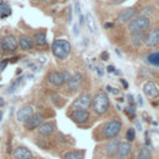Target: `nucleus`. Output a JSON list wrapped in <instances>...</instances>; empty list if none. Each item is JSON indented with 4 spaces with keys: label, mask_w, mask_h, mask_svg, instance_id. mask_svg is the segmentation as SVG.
Returning a JSON list of instances; mask_svg holds the SVG:
<instances>
[{
    "label": "nucleus",
    "mask_w": 159,
    "mask_h": 159,
    "mask_svg": "<svg viewBox=\"0 0 159 159\" xmlns=\"http://www.w3.org/2000/svg\"><path fill=\"white\" fill-rule=\"evenodd\" d=\"M150 24H152V21L149 19V16L137 15L128 22L127 27L130 34L132 32H145L147 30L150 29Z\"/></svg>",
    "instance_id": "nucleus-4"
},
{
    "label": "nucleus",
    "mask_w": 159,
    "mask_h": 159,
    "mask_svg": "<svg viewBox=\"0 0 159 159\" xmlns=\"http://www.w3.org/2000/svg\"><path fill=\"white\" fill-rule=\"evenodd\" d=\"M67 22L68 24L72 22V7L71 6H68V9H67Z\"/></svg>",
    "instance_id": "nucleus-34"
},
{
    "label": "nucleus",
    "mask_w": 159,
    "mask_h": 159,
    "mask_svg": "<svg viewBox=\"0 0 159 159\" xmlns=\"http://www.w3.org/2000/svg\"><path fill=\"white\" fill-rule=\"evenodd\" d=\"M68 118L77 125H83L91 119L89 111L86 109H72L68 112Z\"/></svg>",
    "instance_id": "nucleus-7"
},
{
    "label": "nucleus",
    "mask_w": 159,
    "mask_h": 159,
    "mask_svg": "<svg viewBox=\"0 0 159 159\" xmlns=\"http://www.w3.org/2000/svg\"><path fill=\"white\" fill-rule=\"evenodd\" d=\"M101 57H102V60L107 61V60L109 58V55H108V52H107V51H104V52H102V53H101Z\"/></svg>",
    "instance_id": "nucleus-36"
},
{
    "label": "nucleus",
    "mask_w": 159,
    "mask_h": 159,
    "mask_svg": "<svg viewBox=\"0 0 159 159\" xmlns=\"http://www.w3.org/2000/svg\"><path fill=\"white\" fill-rule=\"evenodd\" d=\"M91 104H92V96L87 92L81 93L71 103L70 111H72V109H86V111H88L91 108Z\"/></svg>",
    "instance_id": "nucleus-6"
},
{
    "label": "nucleus",
    "mask_w": 159,
    "mask_h": 159,
    "mask_svg": "<svg viewBox=\"0 0 159 159\" xmlns=\"http://www.w3.org/2000/svg\"><path fill=\"white\" fill-rule=\"evenodd\" d=\"M39 1H41V2H50V1H52V0H39Z\"/></svg>",
    "instance_id": "nucleus-47"
},
{
    "label": "nucleus",
    "mask_w": 159,
    "mask_h": 159,
    "mask_svg": "<svg viewBox=\"0 0 159 159\" xmlns=\"http://www.w3.org/2000/svg\"><path fill=\"white\" fill-rule=\"evenodd\" d=\"M125 139H127L129 143L134 142V139H135V129H134L133 127H130V128L127 129V132H125Z\"/></svg>",
    "instance_id": "nucleus-29"
},
{
    "label": "nucleus",
    "mask_w": 159,
    "mask_h": 159,
    "mask_svg": "<svg viewBox=\"0 0 159 159\" xmlns=\"http://www.w3.org/2000/svg\"><path fill=\"white\" fill-rule=\"evenodd\" d=\"M138 159H152V153H150V149L147 147V145H143L140 149H139V153H138Z\"/></svg>",
    "instance_id": "nucleus-25"
},
{
    "label": "nucleus",
    "mask_w": 159,
    "mask_h": 159,
    "mask_svg": "<svg viewBox=\"0 0 159 159\" xmlns=\"http://www.w3.org/2000/svg\"><path fill=\"white\" fill-rule=\"evenodd\" d=\"M118 102H124V98H118Z\"/></svg>",
    "instance_id": "nucleus-48"
},
{
    "label": "nucleus",
    "mask_w": 159,
    "mask_h": 159,
    "mask_svg": "<svg viewBox=\"0 0 159 159\" xmlns=\"http://www.w3.org/2000/svg\"><path fill=\"white\" fill-rule=\"evenodd\" d=\"M144 45L145 47H149V48L159 46V27H153L145 31Z\"/></svg>",
    "instance_id": "nucleus-8"
},
{
    "label": "nucleus",
    "mask_w": 159,
    "mask_h": 159,
    "mask_svg": "<svg viewBox=\"0 0 159 159\" xmlns=\"http://www.w3.org/2000/svg\"><path fill=\"white\" fill-rule=\"evenodd\" d=\"M135 125H137V129L138 130H142V127H140V123L139 122H135Z\"/></svg>",
    "instance_id": "nucleus-46"
},
{
    "label": "nucleus",
    "mask_w": 159,
    "mask_h": 159,
    "mask_svg": "<svg viewBox=\"0 0 159 159\" xmlns=\"http://www.w3.org/2000/svg\"><path fill=\"white\" fill-rule=\"evenodd\" d=\"M94 70H96V72L98 73V76H102V71H101L99 67H94Z\"/></svg>",
    "instance_id": "nucleus-43"
},
{
    "label": "nucleus",
    "mask_w": 159,
    "mask_h": 159,
    "mask_svg": "<svg viewBox=\"0 0 159 159\" xmlns=\"http://www.w3.org/2000/svg\"><path fill=\"white\" fill-rule=\"evenodd\" d=\"M9 60H10L11 63H15V62H17V61L20 60V57H19V56H14L12 58H9Z\"/></svg>",
    "instance_id": "nucleus-38"
},
{
    "label": "nucleus",
    "mask_w": 159,
    "mask_h": 159,
    "mask_svg": "<svg viewBox=\"0 0 159 159\" xmlns=\"http://www.w3.org/2000/svg\"><path fill=\"white\" fill-rule=\"evenodd\" d=\"M34 113H35V109H34L32 106H29V104L22 106V107L17 111V113H16V119H17L19 122L24 123V122H25L27 118H30Z\"/></svg>",
    "instance_id": "nucleus-16"
},
{
    "label": "nucleus",
    "mask_w": 159,
    "mask_h": 159,
    "mask_svg": "<svg viewBox=\"0 0 159 159\" xmlns=\"http://www.w3.org/2000/svg\"><path fill=\"white\" fill-rule=\"evenodd\" d=\"M137 99H138V104H139V107H143V99H142V96H140V94L137 96Z\"/></svg>",
    "instance_id": "nucleus-39"
},
{
    "label": "nucleus",
    "mask_w": 159,
    "mask_h": 159,
    "mask_svg": "<svg viewBox=\"0 0 159 159\" xmlns=\"http://www.w3.org/2000/svg\"><path fill=\"white\" fill-rule=\"evenodd\" d=\"M130 153H132V144L128 140H120L116 153L117 159H127L130 155Z\"/></svg>",
    "instance_id": "nucleus-12"
},
{
    "label": "nucleus",
    "mask_w": 159,
    "mask_h": 159,
    "mask_svg": "<svg viewBox=\"0 0 159 159\" xmlns=\"http://www.w3.org/2000/svg\"><path fill=\"white\" fill-rule=\"evenodd\" d=\"M9 63H10V60H9V58H2V60H0V72H2V71L7 67Z\"/></svg>",
    "instance_id": "nucleus-31"
},
{
    "label": "nucleus",
    "mask_w": 159,
    "mask_h": 159,
    "mask_svg": "<svg viewBox=\"0 0 159 159\" xmlns=\"http://www.w3.org/2000/svg\"><path fill=\"white\" fill-rule=\"evenodd\" d=\"M138 14V10L134 7V6H130V7H125L123 10L119 11L118 16H117V20L122 24H128L134 16H137Z\"/></svg>",
    "instance_id": "nucleus-10"
},
{
    "label": "nucleus",
    "mask_w": 159,
    "mask_h": 159,
    "mask_svg": "<svg viewBox=\"0 0 159 159\" xmlns=\"http://www.w3.org/2000/svg\"><path fill=\"white\" fill-rule=\"evenodd\" d=\"M17 42H19V47H20L22 51H25V52L31 51V50L34 48V46H35L32 39L29 37L27 35H20V36L17 37Z\"/></svg>",
    "instance_id": "nucleus-19"
},
{
    "label": "nucleus",
    "mask_w": 159,
    "mask_h": 159,
    "mask_svg": "<svg viewBox=\"0 0 159 159\" xmlns=\"http://www.w3.org/2000/svg\"><path fill=\"white\" fill-rule=\"evenodd\" d=\"M86 150L83 149H75V150H68L65 154L61 155L62 159H84Z\"/></svg>",
    "instance_id": "nucleus-21"
},
{
    "label": "nucleus",
    "mask_w": 159,
    "mask_h": 159,
    "mask_svg": "<svg viewBox=\"0 0 159 159\" xmlns=\"http://www.w3.org/2000/svg\"><path fill=\"white\" fill-rule=\"evenodd\" d=\"M45 116L42 113H34L30 118H27L25 122H24V128L26 130H34V129H37V127L45 122Z\"/></svg>",
    "instance_id": "nucleus-9"
},
{
    "label": "nucleus",
    "mask_w": 159,
    "mask_h": 159,
    "mask_svg": "<svg viewBox=\"0 0 159 159\" xmlns=\"http://www.w3.org/2000/svg\"><path fill=\"white\" fill-rule=\"evenodd\" d=\"M75 10H76V14L78 16L82 15V12H81V5H80V1L78 0H75Z\"/></svg>",
    "instance_id": "nucleus-32"
},
{
    "label": "nucleus",
    "mask_w": 159,
    "mask_h": 159,
    "mask_svg": "<svg viewBox=\"0 0 159 159\" xmlns=\"http://www.w3.org/2000/svg\"><path fill=\"white\" fill-rule=\"evenodd\" d=\"M127 98H128L129 103H134V98H133V96H132V94H128V96H127Z\"/></svg>",
    "instance_id": "nucleus-41"
},
{
    "label": "nucleus",
    "mask_w": 159,
    "mask_h": 159,
    "mask_svg": "<svg viewBox=\"0 0 159 159\" xmlns=\"http://www.w3.org/2000/svg\"><path fill=\"white\" fill-rule=\"evenodd\" d=\"M120 83L124 86V88H128V83H127V81H125L124 78H122V80H120Z\"/></svg>",
    "instance_id": "nucleus-40"
},
{
    "label": "nucleus",
    "mask_w": 159,
    "mask_h": 159,
    "mask_svg": "<svg viewBox=\"0 0 159 159\" xmlns=\"http://www.w3.org/2000/svg\"><path fill=\"white\" fill-rule=\"evenodd\" d=\"M147 62L154 67H159V51H154L147 56Z\"/></svg>",
    "instance_id": "nucleus-24"
},
{
    "label": "nucleus",
    "mask_w": 159,
    "mask_h": 159,
    "mask_svg": "<svg viewBox=\"0 0 159 159\" xmlns=\"http://www.w3.org/2000/svg\"><path fill=\"white\" fill-rule=\"evenodd\" d=\"M123 123L119 118H113L111 120L104 122L101 127L97 128L96 140H111L119 135L122 130Z\"/></svg>",
    "instance_id": "nucleus-1"
},
{
    "label": "nucleus",
    "mask_w": 159,
    "mask_h": 159,
    "mask_svg": "<svg viewBox=\"0 0 159 159\" xmlns=\"http://www.w3.org/2000/svg\"><path fill=\"white\" fill-rule=\"evenodd\" d=\"M143 91L144 94L148 96L149 98H158L159 97V87L154 81H147L143 84Z\"/></svg>",
    "instance_id": "nucleus-15"
},
{
    "label": "nucleus",
    "mask_w": 159,
    "mask_h": 159,
    "mask_svg": "<svg viewBox=\"0 0 159 159\" xmlns=\"http://www.w3.org/2000/svg\"><path fill=\"white\" fill-rule=\"evenodd\" d=\"M56 130V124L55 122L50 120V122H43L37 127V133L41 137H50L55 133Z\"/></svg>",
    "instance_id": "nucleus-13"
},
{
    "label": "nucleus",
    "mask_w": 159,
    "mask_h": 159,
    "mask_svg": "<svg viewBox=\"0 0 159 159\" xmlns=\"http://www.w3.org/2000/svg\"><path fill=\"white\" fill-rule=\"evenodd\" d=\"M61 72V76H62V80H63V83H67L70 80H71V77H72V75L67 71V70H63V71H60Z\"/></svg>",
    "instance_id": "nucleus-30"
},
{
    "label": "nucleus",
    "mask_w": 159,
    "mask_h": 159,
    "mask_svg": "<svg viewBox=\"0 0 159 159\" xmlns=\"http://www.w3.org/2000/svg\"><path fill=\"white\" fill-rule=\"evenodd\" d=\"M106 91H107V92H111V93H113L114 96L119 94V91H118L117 88H113V87H111V86H106Z\"/></svg>",
    "instance_id": "nucleus-33"
},
{
    "label": "nucleus",
    "mask_w": 159,
    "mask_h": 159,
    "mask_svg": "<svg viewBox=\"0 0 159 159\" xmlns=\"http://www.w3.org/2000/svg\"><path fill=\"white\" fill-rule=\"evenodd\" d=\"M22 80H24V76H20V77H17L15 81H12V82L10 83L9 88H7V93H12V92L19 87V84L22 82Z\"/></svg>",
    "instance_id": "nucleus-28"
},
{
    "label": "nucleus",
    "mask_w": 159,
    "mask_h": 159,
    "mask_svg": "<svg viewBox=\"0 0 159 159\" xmlns=\"http://www.w3.org/2000/svg\"><path fill=\"white\" fill-rule=\"evenodd\" d=\"M71 50H72L71 43H70V41L66 40V39H56V40L52 42V45H51L52 55H53L57 60H60V61L66 60V58L70 56Z\"/></svg>",
    "instance_id": "nucleus-3"
},
{
    "label": "nucleus",
    "mask_w": 159,
    "mask_h": 159,
    "mask_svg": "<svg viewBox=\"0 0 159 159\" xmlns=\"http://www.w3.org/2000/svg\"><path fill=\"white\" fill-rule=\"evenodd\" d=\"M32 41L34 45L39 46V47H46L47 46V35H46V30L41 29L39 31H36L32 36Z\"/></svg>",
    "instance_id": "nucleus-18"
},
{
    "label": "nucleus",
    "mask_w": 159,
    "mask_h": 159,
    "mask_svg": "<svg viewBox=\"0 0 159 159\" xmlns=\"http://www.w3.org/2000/svg\"><path fill=\"white\" fill-rule=\"evenodd\" d=\"M86 24H87V26H88V29L92 34H98V29H97V25H96L94 16L91 12L86 14Z\"/></svg>",
    "instance_id": "nucleus-23"
},
{
    "label": "nucleus",
    "mask_w": 159,
    "mask_h": 159,
    "mask_svg": "<svg viewBox=\"0 0 159 159\" xmlns=\"http://www.w3.org/2000/svg\"><path fill=\"white\" fill-rule=\"evenodd\" d=\"M82 80H83L82 73H81V72H76L75 75H72L71 80L66 83V84H67V88H68L70 91H76V89L80 87V84H81Z\"/></svg>",
    "instance_id": "nucleus-20"
},
{
    "label": "nucleus",
    "mask_w": 159,
    "mask_h": 159,
    "mask_svg": "<svg viewBox=\"0 0 159 159\" xmlns=\"http://www.w3.org/2000/svg\"><path fill=\"white\" fill-rule=\"evenodd\" d=\"M10 14H11V9H10V6H9L6 2L0 1V17H1V19L7 17Z\"/></svg>",
    "instance_id": "nucleus-26"
},
{
    "label": "nucleus",
    "mask_w": 159,
    "mask_h": 159,
    "mask_svg": "<svg viewBox=\"0 0 159 159\" xmlns=\"http://www.w3.org/2000/svg\"><path fill=\"white\" fill-rule=\"evenodd\" d=\"M47 82L53 86V87H60L63 84V80H62V76H61V72L60 71H56V70H52L47 73V77H46Z\"/></svg>",
    "instance_id": "nucleus-17"
},
{
    "label": "nucleus",
    "mask_w": 159,
    "mask_h": 159,
    "mask_svg": "<svg viewBox=\"0 0 159 159\" xmlns=\"http://www.w3.org/2000/svg\"><path fill=\"white\" fill-rule=\"evenodd\" d=\"M19 48V42L17 37L15 35H6L0 39V52L5 55H12L17 51Z\"/></svg>",
    "instance_id": "nucleus-5"
},
{
    "label": "nucleus",
    "mask_w": 159,
    "mask_h": 159,
    "mask_svg": "<svg viewBox=\"0 0 159 159\" xmlns=\"http://www.w3.org/2000/svg\"><path fill=\"white\" fill-rule=\"evenodd\" d=\"M119 142H120V139L118 137H116V138H113V139H111V140H108L106 143V145L103 147V150H104L106 157L112 158V157L116 155L117 149H118V145H119Z\"/></svg>",
    "instance_id": "nucleus-14"
},
{
    "label": "nucleus",
    "mask_w": 159,
    "mask_h": 159,
    "mask_svg": "<svg viewBox=\"0 0 159 159\" xmlns=\"http://www.w3.org/2000/svg\"><path fill=\"white\" fill-rule=\"evenodd\" d=\"M12 155L15 159H35L34 153L25 145H17L12 149Z\"/></svg>",
    "instance_id": "nucleus-11"
},
{
    "label": "nucleus",
    "mask_w": 159,
    "mask_h": 159,
    "mask_svg": "<svg viewBox=\"0 0 159 159\" xmlns=\"http://www.w3.org/2000/svg\"><path fill=\"white\" fill-rule=\"evenodd\" d=\"M123 111L129 117L130 120H134V118H135V104L134 103H129V106L128 107H124Z\"/></svg>",
    "instance_id": "nucleus-27"
},
{
    "label": "nucleus",
    "mask_w": 159,
    "mask_h": 159,
    "mask_svg": "<svg viewBox=\"0 0 159 159\" xmlns=\"http://www.w3.org/2000/svg\"><path fill=\"white\" fill-rule=\"evenodd\" d=\"M144 39H145V32H132L129 40L134 47H140L144 43Z\"/></svg>",
    "instance_id": "nucleus-22"
},
{
    "label": "nucleus",
    "mask_w": 159,
    "mask_h": 159,
    "mask_svg": "<svg viewBox=\"0 0 159 159\" xmlns=\"http://www.w3.org/2000/svg\"><path fill=\"white\" fill-rule=\"evenodd\" d=\"M104 26H106L107 29H111V27H114V24H106Z\"/></svg>",
    "instance_id": "nucleus-45"
},
{
    "label": "nucleus",
    "mask_w": 159,
    "mask_h": 159,
    "mask_svg": "<svg viewBox=\"0 0 159 159\" xmlns=\"http://www.w3.org/2000/svg\"><path fill=\"white\" fill-rule=\"evenodd\" d=\"M1 118H2V113L0 112V122H1Z\"/></svg>",
    "instance_id": "nucleus-49"
},
{
    "label": "nucleus",
    "mask_w": 159,
    "mask_h": 159,
    "mask_svg": "<svg viewBox=\"0 0 159 159\" xmlns=\"http://www.w3.org/2000/svg\"><path fill=\"white\" fill-rule=\"evenodd\" d=\"M78 20H80V26H83L84 22H86V17H84L83 15H80V16H78Z\"/></svg>",
    "instance_id": "nucleus-35"
},
{
    "label": "nucleus",
    "mask_w": 159,
    "mask_h": 159,
    "mask_svg": "<svg viewBox=\"0 0 159 159\" xmlns=\"http://www.w3.org/2000/svg\"><path fill=\"white\" fill-rule=\"evenodd\" d=\"M73 34H75V36H78V34H80V30H78V25H73Z\"/></svg>",
    "instance_id": "nucleus-37"
},
{
    "label": "nucleus",
    "mask_w": 159,
    "mask_h": 159,
    "mask_svg": "<svg viewBox=\"0 0 159 159\" xmlns=\"http://www.w3.org/2000/svg\"><path fill=\"white\" fill-rule=\"evenodd\" d=\"M4 106H5V101H4V98L0 97V107H4Z\"/></svg>",
    "instance_id": "nucleus-44"
},
{
    "label": "nucleus",
    "mask_w": 159,
    "mask_h": 159,
    "mask_svg": "<svg viewBox=\"0 0 159 159\" xmlns=\"http://www.w3.org/2000/svg\"><path fill=\"white\" fill-rule=\"evenodd\" d=\"M91 108L96 116H98V117L104 116L111 108V101H109L107 92H104V91L97 92L94 94V97H92Z\"/></svg>",
    "instance_id": "nucleus-2"
},
{
    "label": "nucleus",
    "mask_w": 159,
    "mask_h": 159,
    "mask_svg": "<svg viewBox=\"0 0 159 159\" xmlns=\"http://www.w3.org/2000/svg\"><path fill=\"white\" fill-rule=\"evenodd\" d=\"M132 159H138V158H137V157H133V158H132Z\"/></svg>",
    "instance_id": "nucleus-50"
},
{
    "label": "nucleus",
    "mask_w": 159,
    "mask_h": 159,
    "mask_svg": "<svg viewBox=\"0 0 159 159\" xmlns=\"http://www.w3.org/2000/svg\"><path fill=\"white\" fill-rule=\"evenodd\" d=\"M114 70H116V68H114L113 66H108V67H107V71H108V72H111V73H112V72H114Z\"/></svg>",
    "instance_id": "nucleus-42"
}]
</instances>
